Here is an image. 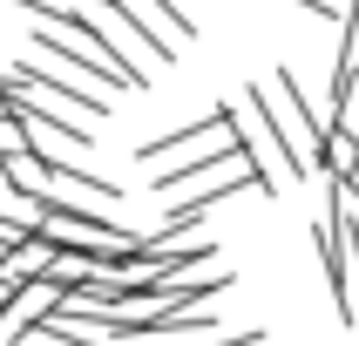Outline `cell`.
Here are the masks:
<instances>
[{"mask_svg":"<svg viewBox=\"0 0 359 346\" xmlns=\"http://www.w3.org/2000/svg\"><path fill=\"white\" fill-rule=\"evenodd\" d=\"M312 170H325L332 183H346V177L359 170V142H353V136H339V129H325L319 149H312Z\"/></svg>","mask_w":359,"mask_h":346,"instance_id":"1","label":"cell"},{"mask_svg":"<svg viewBox=\"0 0 359 346\" xmlns=\"http://www.w3.org/2000/svg\"><path fill=\"white\" fill-rule=\"evenodd\" d=\"M190 346H264V333L244 326V333H210V340H190Z\"/></svg>","mask_w":359,"mask_h":346,"instance_id":"2","label":"cell"},{"mask_svg":"<svg viewBox=\"0 0 359 346\" xmlns=\"http://www.w3.org/2000/svg\"><path fill=\"white\" fill-rule=\"evenodd\" d=\"M20 292H27V285H14V279H7V272H0V319H7V305H14Z\"/></svg>","mask_w":359,"mask_h":346,"instance_id":"3","label":"cell"},{"mask_svg":"<svg viewBox=\"0 0 359 346\" xmlns=\"http://www.w3.org/2000/svg\"><path fill=\"white\" fill-rule=\"evenodd\" d=\"M0 265H7V244H0Z\"/></svg>","mask_w":359,"mask_h":346,"instance_id":"4","label":"cell"}]
</instances>
